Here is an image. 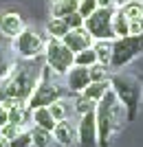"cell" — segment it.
I'll return each mask as SVG.
<instances>
[{"mask_svg": "<svg viewBox=\"0 0 143 147\" xmlns=\"http://www.w3.org/2000/svg\"><path fill=\"white\" fill-rule=\"evenodd\" d=\"M40 73H42V55L33 59L20 57V61H13L5 77L0 79V101L2 99L29 101L31 92L40 81Z\"/></svg>", "mask_w": 143, "mask_h": 147, "instance_id": "1", "label": "cell"}, {"mask_svg": "<svg viewBox=\"0 0 143 147\" xmlns=\"http://www.w3.org/2000/svg\"><path fill=\"white\" fill-rule=\"evenodd\" d=\"M123 105L117 99L115 90H108L97 101L95 108V121H97V147H110V136L117 132L123 123Z\"/></svg>", "mask_w": 143, "mask_h": 147, "instance_id": "2", "label": "cell"}, {"mask_svg": "<svg viewBox=\"0 0 143 147\" xmlns=\"http://www.w3.org/2000/svg\"><path fill=\"white\" fill-rule=\"evenodd\" d=\"M110 88L115 90L117 99L121 101L125 110V121L130 123L139 117V110H141V99H143V84L139 77L128 73H119L115 70V75L110 77Z\"/></svg>", "mask_w": 143, "mask_h": 147, "instance_id": "3", "label": "cell"}, {"mask_svg": "<svg viewBox=\"0 0 143 147\" xmlns=\"http://www.w3.org/2000/svg\"><path fill=\"white\" fill-rule=\"evenodd\" d=\"M51 73H53V68L44 61L42 73H40V81H37L35 90L31 92V97L26 101V108H31V110H35V108H49L51 103L60 101L66 94L68 88H62V86H57V84H53L51 81Z\"/></svg>", "mask_w": 143, "mask_h": 147, "instance_id": "4", "label": "cell"}, {"mask_svg": "<svg viewBox=\"0 0 143 147\" xmlns=\"http://www.w3.org/2000/svg\"><path fill=\"white\" fill-rule=\"evenodd\" d=\"M141 53H143V33H130V35L115 37L112 40L110 70H121Z\"/></svg>", "mask_w": 143, "mask_h": 147, "instance_id": "5", "label": "cell"}, {"mask_svg": "<svg viewBox=\"0 0 143 147\" xmlns=\"http://www.w3.org/2000/svg\"><path fill=\"white\" fill-rule=\"evenodd\" d=\"M44 61L53 68L55 75H66L68 68L75 64V53L55 37H49V42L44 44Z\"/></svg>", "mask_w": 143, "mask_h": 147, "instance_id": "6", "label": "cell"}, {"mask_svg": "<svg viewBox=\"0 0 143 147\" xmlns=\"http://www.w3.org/2000/svg\"><path fill=\"white\" fill-rule=\"evenodd\" d=\"M112 7H97L86 20L84 26L88 29V33L93 35V40H115V29H112Z\"/></svg>", "mask_w": 143, "mask_h": 147, "instance_id": "7", "label": "cell"}, {"mask_svg": "<svg viewBox=\"0 0 143 147\" xmlns=\"http://www.w3.org/2000/svg\"><path fill=\"white\" fill-rule=\"evenodd\" d=\"M13 51L22 59H33V57L44 55V40L31 29H22L18 35L13 37Z\"/></svg>", "mask_w": 143, "mask_h": 147, "instance_id": "8", "label": "cell"}, {"mask_svg": "<svg viewBox=\"0 0 143 147\" xmlns=\"http://www.w3.org/2000/svg\"><path fill=\"white\" fill-rule=\"evenodd\" d=\"M77 145L79 147H97V121H95V110L79 117Z\"/></svg>", "mask_w": 143, "mask_h": 147, "instance_id": "9", "label": "cell"}, {"mask_svg": "<svg viewBox=\"0 0 143 147\" xmlns=\"http://www.w3.org/2000/svg\"><path fill=\"white\" fill-rule=\"evenodd\" d=\"M62 42L68 46L73 53H79V51L88 49V46H93V35L88 33L86 26H79V29H68V33L62 37Z\"/></svg>", "mask_w": 143, "mask_h": 147, "instance_id": "10", "label": "cell"}, {"mask_svg": "<svg viewBox=\"0 0 143 147\" xmlns=\"http://www.w3.org/2000/svg\"><path fill=\"white\" fill-rule=\"evenodd\" d=\"M90 84V75H88V66H73L66 73V88L70 92H84V88Z\"/></svg>", "mask_w": 143, "mask_h": 147, "instance_id": "11", "label": "cell"}, {"mask_svg": "<svg viewBox=\"0 0 143 147\" xmlns=\"http://www.w3.org/2000/svg\"><path fill=\"white\" fill-rule=\"evenodd\" d=\"M22 29H24V20L20 13H13V11L0 13V33L5 37H16Z\"/></svg>", "mask_w": 143, "mask_h": 147, "instance_id": "12", "label": "cell"}, {"mask_svg": "<svg viewBox=\"0 0 143 147\" xmlns=\"http://www.w3.org/2000/svg\"><path fill=\"white\" fill-rule=\"evenodd\" d=\"M53 141H57L62 147H70V145L77 143V129H75L66 119H64V121H57L55 127H53Z\"/></svg>", "mask_w": 143, "mask_h": 147, "instance_id": "13", "label": "cell"}, {"mask_svg": "<svg viewBox=\"0 0 143 147\" xmlns=\"http://www.w3.org/2000/svg\"><path fill=\"white\" fill-rule=\"evenodd\" d=\"M108 90H110V79H104V81H90V84L84 88V92H81V94H84L86 99H90V101H95V103H97V101H99V99L104 97Z\"/></svg>", "mask_w": 143, "mask_h": 147, "instance_id": "14", "label": "cell"}, {"mask_svg": "<svg viewBox=\"0 0 143 147\" xmlns=\"http://www.w3.org/2000/svg\"><path fill=\"white\" fill-rule=\"evenodd\" d=\"M112 29H115V35L117 37L130 35V20H128V16H125L123 11H121V7H117L115 13H112Z\"/></svg>", "mask_w": 143, "mask_h": 147, "instance_id": "15", "label": "cell"}, {"mask_svg": "<svg viewBox=\"0 0 143 147\" xmlns=\"http://www.w3.org/2000/svg\"><path fill=\"white\" fill-rule=\"evenodd\" d=\"M31 121L35 123V125H40V127L49 129V132H53V127H55V119H53V114L49 112V108H35L31 114Z\"/></svg>", "mask_w": 143, "mask_h": 147, "instance_id": "16", "label": "cell"}, {"mask_svg": "<svg viewBox=\"0 0 143 147\" xmlns=\"http://www.w3.org/2000/svg\"><path fill=\"white\" fill-rule=\"evenodd\" d=\"M93 49L97 53V61L110 68V57H112V42L110 40H97L93 44Z\"/></svg>", "mask_w": 143, "mask_h": 147, "instance_id": "17", "label": "cell"}, {"mask_svg": "<svg viewBox=\"0 0 143 147\" xmlns=\"http://www.w3.org/2000/svg\"><path fill=\"white\" fill-rule=\"evenodd\" d=\"M46 33H49V37H55V40H62L66 33H68V24L64 22V18H53L46 22Z\"/></svg>", "mask_w": 143, "mask_h": 147, "instance_id": "18", "label": "cell"}, {"mask_svg": "<svg viewBox=\"0 0 143 147\" xmlns=\"http://www.w3.org/2000/svg\"><path fill=\"white\" fill-rule=\"evenodd\" d=\"M31 141H33V147H49L51 141H53V132L40 127V125H33V129H31Z\"/></svg>", "mask_w": 143, "mask_h": 147, "instance_id": "19", "label": "cell"}, {"mask_svg": "<svg viewBox=\"0 0 143 147\" xmlns=\"http://www.w3.org/2000/svg\"><path fill=\"white\" fill-rule=\"evenodd\" d=\"M77 0H62V2H53V16L55 18H64L68 13L77 11Z\"/></svg>", "mask_w": 143, "mask_h": 147, "instance_id": "20", "label": "cell"}, {"mask_svg": "<svg viewBox=\"0 0 143 147\" xmlns=\"http://www.w3.org/2000/svg\"><path fill=\"white\" fill-rule=\"evenodd\" d=\"M95 61H97V53H95L93 46H88V49L75 53V64H77V66H93Z\"/></svg>", "mask_w": 143, "mask_h": 147, "instance_id": "21", "label": "cell"}, {"mask_svg": "<svg viewBox=\"0 0 143 147\" xmlns=\"http://www.w3.org/2000/svg\"><path fill=\"white\" fill-rule=\"evenodd\" d=\"M2 33H0V79L5 77V73L9 70V66H11L13 61L9 59V49H7V44H5V40H2Z\"/></svg>", "mask_w": 143, "mask_h": 147, "instance_id": "22", "label": "cell"}, {"mask_svg": "<svg viewBox=\"0 0 143 147\" xmlns=\"http://www.w3.org/2000/svg\"><path fill=\"white\" fill-rule=\"evenodd\" d=\"M121 11L128 16V20H137V18H141L143 5H141V2H137V0H128L125 5H121Z\"/></svg>", "mask_w": 143, "mask_h": 147, "instance_id": "23", "label": "cell"}, {"mask_svg": "<svg viewBox=\"0 0 143 147\" xmlns=\"http://www.w3.org/2000/svg\"><path fill=\"white\" fill-rule=\"evenodd\" d=\"M108 70L110 68L99 64V61H95L93 66H88V75H90V81H104L108 79Z\"/></svg>", "mask_w": 143, "mask_h": 147, "instance_id": "24", "label": "cell"}, {"mask_svg": "<svg viewBox=\"0 0 143 147\" xmlns=\"http://www.w3.org/2000/svg\"><path fill=\"white\" fill-rule=\"evenodd\" d=\"M31 145H33L31 132H24V129H20L13 138H9V147H31Z\"/></svg>", "mask_w": 143, "mask_h": 147, "instance_id": "25", "label": "cell"}, {"mask_svg": "<svg viewBox=\"0 0 143 147\" xmlns=\"http://www.w3.org/2000/svg\"><path fill=\"white\" fill-rule=\"evenodd\" d=\"M97 7H99V5H97V0H79V5H77V13L86 20L88 16L97 9Z\"/></svg>", "mask_w": 143, "mask_h": 147, "instance_id": "26", "label": "cell"}, {"mask_svg": "<svg viewBox=\"0 0 143 147\" xmlns=\"http://www.w3.org/2000/svg\"><path fill=\"white\" fill-rule=\"evenodd\" d=\"M95 108H97V103H95V101H90V99H86L84 94L75 101V110L79 112V117H81V114H86V112H93Z\"/></svg>", "mask_w": 143, "mask_h": 147, "instance_id": "27", "label": "cell"}, {"mask_svg": "<svg viewBox=\"0 0 143 147\" xmlns=\"http://www.w3.org/2000/svg\"><path fill=\"white\" fill-rule=\"evenodd\" d=\"M49 112L53 114V119H55V121H64V119H66V105L62 103V99H60V101H55V103H51V105H49Z\"/></svg>", "mask_w": 143, "mask_h": 147, "instance_id": "28", "label": "cell"}, {"mask_svg": "<svg viewBox=\"0 0 143 147\" xmlns=\"http://www.w3.org/2000/svg\"><path fill=\"white\" fill-rule=\"evenodd\" d=\"M64 22L68 24V29H79V26H84V18H81L77 11L68 13V16H64Z\"/></svg>", "mask_w": 143, "mask_h": 147, "instance_id": "29", "label": "cell"}, {"mask_svg": "<svg viewBox=\"0 0 143 147\" xmlns=\"http://www.w3.org/2000/svg\"><path fill=\"white\" fill-rule=\"evenodd\" d=\"M22 127H18V125H13V123H5L2 127H0V134L5 136V138H13V136L18 134Z\"/></svg>", "mask_w": 143, "mask_h": 147, "instance_id": "30", "label": "cell"}, {"mask_svg": "<svg viewBox=\"0 0 143 147\" xmlns=\"http://www.w3.org/2000/svg\"><path fill=\"white\" fill-rule=\"evenodd\" d=\"M130 33H143V18L130 20Z\"/></svg>", "mask_w": 143, "mask_h": 147, "instance_id": "31", "label": "cell"}, {"mask_svg": "<svg viewBox=\"0 0 143 147\" xmlns=\"http://www.w3.org/2000/svg\"><path fill=\"white\" fill-rule=\"evenodd\" d=\"M5 123H9V112H7V108L0 105V127H2Z\"/></svg>", "mask_w": 143, "mask_h": 147, "instance_id": "32", "label": "cell"}, {"mask_svg": "<svg viewBox=\"0 0 143 147\" xmlns=\"http://www.w3.org/2000/svg\"><path fill=\"white\" fill-rule=\"evenodd\" d=\"M97 5L99 7H112L115 2H112V0H97Z\"/></svg>", "mask_w": 143, "mask_h": 147, "instance_id": "33", "label": "cell"}, {"mask_svg": "<svg viewBox=\"0 0 143 147\" xmlns=\"http://www.w3.org/2000/svg\"><path fill=\"white\" fill-rule=\"evenodd\" d=\"M0 147H9V138H5V136H0Z\"/></svg>", "mask_w": 143, "mask_h": 147, "instance_id": "34", "label": "cell"}, {"mask_svg": "<svg viewBox=\"0 0 143 147\" xmlns=\"http://www.w3.org/2000/svg\"><path fill=\"white\" fill-rule=\"evenodd\" d=\"M112 2H115V5H117V7H121V5H125L128 0H112Z\"/></svg>", "mask_w": 143, "mask_h": 147, "instance_id": "35", "label": "cell"}, {"mask_svg": "<svg viewBox=\"0 0 143 147\" xmlns=\"http://www.w3.org/2000/svg\"><path fill=\"white\" fill-rule=\"evenodd\" d=\"M53 2H62V0H53Z\"/></svg>", "mask_w": 143, "mask_h": 147, "instance_id": "36", "label": "cell"}, {"mask_svg": "<svg viewBox=\"0 0 143 147\" xmlns=\"http://www.w3.org/2000/svg\"><path fill=\"white\" fill-rule=\"evenodd\" d=\"M137 2H141V5H143V0H137Z\"/></svg>", "mask_w": 143, "mask_h": 147, "instance_id": "37", "label": "cell"}, {"mask_svg": "<svg viewBox=\"0 0 143 147\" xmlns=\"http://www.w3.org/2000/svg\"><path fill=\"white\" fill-rule=\"evenodd\" d=\"M141 18H143V11H141Z\"/></svg>", "mask_w": 143, "mask_h": 147, "instance_id": "38", "label": "cell"}, {"mask_svg": "<svg viewBox=\"0 0 143 147\" xmlns=\"http://www.w3.org/2000/svg\"><path fill=\"white\" fill-rule=\"evenodd\" d=\"M77 2H79V0H77Z\"/></svg>", "mask_w": 143, "mask_h": 147, "instance_id": "39", "label": "cell"}, {"mask_svg": "<svg viewBox=\"0 0 143 147\" xmlns=\"http://www.w3.org/2000/svg\"><path fill=\"white\" fill-rule=\"evenodd\" d=\"M0 136H2V134H0Z\"/></svg>", "mask_w": 143, "mask_h": 147, "instance_id": "40", "label": "cell"}]
</instances>
